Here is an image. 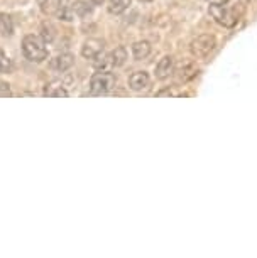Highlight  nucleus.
Listing matches in <instances>:
<instances>
[{"label": "nucleus", "mask_w": 257, "mask_h": 258, "mask_svg": "<svg viewBox=\"0 0 257 258\" xmlns=\"http://www.w3.org/2000/svg\"><path fill=\"white\" fill-rule=\"evenodd\" d=\"M198 73H200V68H198L195 59H181L178 64H174V75L183 83L195 80Z\"/></svg>", "instance_id": "5"}, {"label": "nucleus", "mask_w": 257, "mask_h": 258, "mask_svg": "<svg viewBox=\"0 0 257 258\" xmlns=\"http://www.w3.org/2000/svg\"><path fill=\"white\" fill-rule=\"evenodd\" d=\"M139 2H140V4H151L152 0H139Z\"/></svg>", "instance_id": "23"}, {"label": "nucleus", "mask_w": 257, "mask_h": 258, "mask_svg": "<svg viewBox=\"0 0 257 258\" xmlns=\"http://www.w3.org/2000/svg\"><path fill=\"white\" fill-rule=\"evenodd\" d=\"M39 36H41L42 41L46 42V44H51V42L56 39V29H55V26L49 24V22H42L41 27H39Z\"/></svg>", "instance_id": "15"}, {"label": "nucleus", "mask_w": 257, "mask_h": 258, "mask_svg": "<svg viewBox=\"0 0 257 258\" xmlns=\"http://www.w3.org/2000/svg\"><path fill=\"white\" fill-rule=\"evenodd\" d=\"M132 6V0H109L107 2V12L112 16H122Z\"/></svg>", "instance_id": "13"}, {"label": "nucleus", "mask_w": 257, "mask_h": 258, "mask_svg": "<svg viewBox=\"0 0 257 258\" xmlns=\"http://www.w3.org/2000/svg\"><path fill=\"white\" fill-rule=\"evenodd\" d=\"M91 66L95 68L96 71H109L112 68V62H110V54H105V51L98 54L96 57L91 59Z\"/></svg>", "instance_id": "16"}, {"label": "nucleus", "mask_w": 257, "mask_h": 258, "mask_svg": "<svg viewBox=\"0 0 257 258\" xmlns=\"http://www.w3.org/2000/svg\"><path fill=\"white\" fill-rule=\"evenodd\" d=\"M21 47H22V54L26 56V59H29L31 62H36V64L44 62L47 59V56H49L47 46L41 39V36H34V34L24 36Z\"/></svg>", "instance_id": "1"}, {"label": "nucleus", "mask_w": 257, "mask_h": 258, "mask_svg": "<svg viewBox=\"0 0 257 258\" xmlns=\"http://www.w3.org/2000/svg\"><path fill=\"white\" fill-rule=\"evenodd\" d=\"M149 86H151V76L147 71H135L129 76V88L135 93L145 91Z\"/></svg>", "instance_id": "8"}, {"label": "nucleus", "mask_w": 257, "mask_h": 258, "mask_svg": "<svg viewBox=\"0 0 257 258\" xmlns=\"http://www.w3.org/2000/svg\"><path fill=\"white\" fill-rule=\"evenodd\" d=\"M154 75H156L158 80H168L169 76L174 75V57L173 56H163L161 59H159V62L156 64V70H154Z\"/></svg>", "instance_id": "9"}, {"label": "nucleus", "mask_w": 257, "mask_h": 258, "mask_svg": "<svg viewBox=\"0 0 257 258\" xmlns=\"http://www.w3.org/2000/svg\"><path fill=\"white\" fill-rule=\"evenodd\" d=\"M217 47V37L213 34H200L190 42V52L196 59H203L210 52L215 51Z\"/></svg>", "instance_id": "3"}, {"label": "nucleus", "mask_w": 257, "mask_h": 258, "mask_svg": "<svg viewBox=\"0 0 257 258\" xmlns=\"http://www.w3.org/2000/svg\"><path fill=\"white\" fill-rule=\"evenodd\" d=\"M55 16L63 22H73V21H75V17H76V14H75V11H73L71 4H66V6H63L60 11L55 14Z\"/></svg>", "instance_id": "18"}, {"label": "nucleus", "mask_w": 257, "mask_h": 258, "mask_svg": "<svg viewBox=\"0 0 257 258\" xmlns=\"http://www.w3.org/2000/svg\"><path fill=\"white\" fill-rule=\"evenodd\" d=\"M12 70H14L12 59L0 49V73H11Z\"/></svg>", "instance_id": "19"}, {"label": "nucleus", "mask_w": 257, "mask_h": 258, "mask_svg": "<svg viewBox=\"0 0 257 258\" xmlns=\"http://www.w3.org/2000/svg\"><path fill=\"white\" fill-rule=\"evenodd\" d=\"M210 6H227L229 4V0H207Z\"/></svg>", "instance_id": "21"}, {"label": "nucleus", "mask_w": 257, "mask_h": 258, "mask_svg": "<svg viewBox=\"0 0 257 258\" xmlns=\"http://www.w3.org/2000/svg\"><path fill=\"white\" fill-rule=\"evenodd\" d=\"M129 59V52L124 46H119L110 52V62H112V68H122Z\"/></svg>", "instance_id": "14"}, {"label": "nucleus", "mask_w": 257, "mask_h": 258, "mask_svg": "<svg viewBox=\"0 0 257 258\" xmlns=\"http://www.w3.org/2000/svg\"><path fill=\"white\" fill-rule=\"evenodd\" d=\"M115 85H117V78H115L114 73L110 71H96L95 75H91L90 78V85H88V90L91 95H107L110 93Z\"/></svg>", "instance_id": "2"}, {"label": "nucleus", "mask_w": 257, "mask_h": 258, "mask_svg": "<svg viewBox=\"0 0 257 258\" xmlns=\"http://www.w3.org/2000/svg\"><path fill=\"white\" fill-rule=\"evenodd\" d=\"M12 91H11V85H9L7 81L0 80V98H7V96H11Z\"/></svg>", "instance_id": "20"}, {"label": "nucleus", "mask_w": 257, "mask_h": 258, "mask_svg": "<svg viewBox=\"0 0 257 258\" xmlns=\"http://www.w3.org/2000/svg\"><path fill=\"white\" fill-rule=\"evenodd\" d=\"M75 64V56L71 52H61L56 54L53 59H49V70L60 75H65L68 70H71V66Z\"/></svg>", "instance_id": "6"}, {"label": "nucleus", "mask_w": 257, "mask_h": 258, "mask_svg": "<svg viewBox=\"0 0 257 258\" xmlns=\"http://www.w3.org/2000/svg\"><path fill=\"white\" fill-rule=\"evenodd\" d=\"M91 2H93V6H100V4H104L105 0H91Z\"/></svg>", "instance_id": "22"}, {"label": "nucleus", "mask_w": 257, "mask_h": 258, "mask_svg": "<svg viewBox=\"0 0 257 258\" xmlns=\"http://www.w3.org/2000/svg\"><path fill=\"white\" fill-rule=\"evenodd\" d=\"M130 51H132V56H134L135 61H142L149 54H151L152 46H151V42H149V41L142 39V41H135L132 44V47H130Z\"/></svg>", "instance_id": "10"}, {"label": "nucleus", "mask_w": 257, "mask_h": 258, "mask_svg": "<svg viewBox=\"0 0 257 258\" xmlns=\"http://www.w3.org/2000/svg\"><path fill=\"white\" fill-rule=\"evenodd\" d=\"M208 14L212 19H215L217 24L224 26L227 29H232L239 22V12L234 7H225V6H208Z\"/></svg>", "instance_id": "4"}, {"label": "nucleus", "mask_w": 257, "mask_h": 258, "mask_svg": "<svg viewBox=\"0 0 257 258\" xmlns=\"http://www.w3.org/2000/svg\"><path fill=\"white\" fill-rule=\"evenodd\" d=\"M105 51V42L101 41V39H95V37H90L86 39V41L81 44V56L85 57V59H93L98 54Z\"/></svg>", "instance_id": "7"}, {"label": "nucleus", "mask_w": 257, "mask_h": 258, "mask_svg": "<svg viewBox=\"0 0 257 258\" xmlns=\"http://www.w3.org/2000/svg\"><path fill=\"white\" fill-rule=\"evenodd\" d=\"M71 7H73V11H75L76 17H80V19H86L93 14V2H91V0H75V2L71 4Z\"/></svg>", "instance_id": "12"}, {"label": "nucleus", "mask_w": 257, "mask_h": 258, "mask_svg": "<svg viewBox=\"0 0 257 258\" xmlns=\"http://www.w3.org/2000/svg\"><path fill=\"white\" fill-rule=\"evenodd\" d=\"M0 34L4 37H11L14 34V21L9 14H0Z\"/></svg>", "instance_id": "17"}, {"label": "nucleus", "mask_w": 257, "mask_h": 258, "mask_svg": "<svg viewBox=\"0 0 257 258\" xmlns=\"http://www.w3.org/2000/svg\"><path fill=\"white\" fill-rule=\"evenodd\" d=\"M242 2H247V0H242Z\"/></svg>", "instance_id": "24"}, {"label": "nucleus", "mask_w": 257, "mask_h": 258, "mask_svg": "<svg viewBox=\"0 0 257 258\" xmlns=\"http://www.w3.org/2000/svg\"><path fill=\"white\" fill-rule=\"evenodd\" d=\"M44 96H51V98H66L68 90L65 86V83L61 81H51L44 86Z\"/></svg>", "instance_id": "11"}]
</instances>
